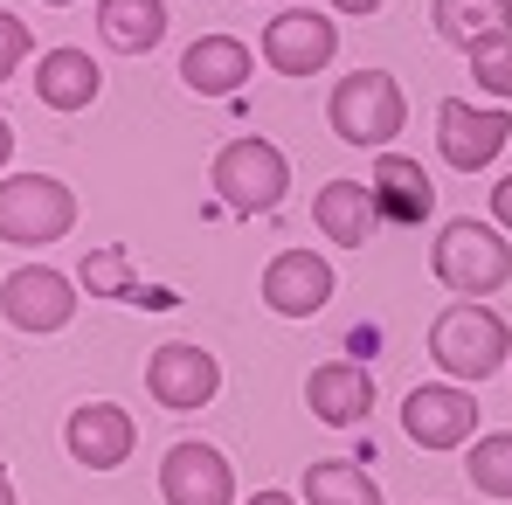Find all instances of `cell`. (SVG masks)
I'll list each match as a JSON object with an SVG mask.
<instances>
[{
  "mask_svg": "<svg viewBox=\"0 0 512 505\" xmlns=\"http://www.w3.org/2000/svg\"><path fill=\"white\" fill-rule=\"evenodd\" d=\"M429 360H436L450 381L478 388V381H492L512 360V326L485 298H457V305L436 312V326H429Z\"/></svg>",
  "mask_w": 512,
  "mask_h": 505,
  "instance_id": "1",
  "label": "cell"
},
{
  "mask_svg": "<svg viewBox=\"0 0 512 505\" xmlns=\"http://www.w3.org/2000/svg\"><path fill=\"white\" fill-rule=\"evenodd\" d=\"M429 270H436V284L457 291V298H492V291H506V277H512V243H506L499 222L457 215V222H443V236L429 243Z\"/></svg>",
  "mask_w": 512,
  "mask_h": 505,
  "instance_id": "2",
  "label": "cell"
},
{
  "mask_svg": "<svg viewBox=\"0 0 512 505\" xmlns=\"http://www.w3.org/2000/svg\"><path fill=\"white\" fill-rule=\"evenodd\" d=\"M326 125L340 132L346 146L388 153V139L409 125V97H402V84H395L388 70H353V77H340L333 97H326Z\"/></svg>",
  "mask_w": 512,
  "mask_h": 505,
  "instance_id": "3",
  "label": "cell"
},
{
  "mask_svg": "<svg viewBox=\"0 0 512 505\" xmlns=\"http://www.w3.org/2000/svg\"><path fill=\"white\" fill-rule=\"evenodd\" d=\"M70 229H77V194L56 173H14V180H0V243L42 250V243H63Z\"/></svg>",
  "mask_w": 512,
  "mask_h": 505,
  "instance_id": "4",
  "label": "cell"
},
{
  "mask_svg": "<svg viewBox=\"0 0 512 505\" xmlns=\"http://www.w3.org/2000/svg\"><path fill=\"white\" fill-rule=\"evenodd\" d=\"M215 194H222V208H236V215H270L284 194H291V160L263 139V132H243V139H229L222 153H215Z\"/></svg>",
  "mask_w": 512,
  "mask_h": 505,
  "instance_id": "5",
  "label": "cell"
},
{
  "mask_svg": "<svg viewBox=\"0 0 512 505\" xmlns=\"http://www.w3.org/2000/svg\"><path fill=\"white\" fill-rule=\"evenodd\" d=\"M402 436L423 450H471L478 443V402L464 381H423L402 395Z\"/></svg>",
  "mask_w": 512,
  "mask_h": 505,
  "instance_id": "6",
  "label": "cell"
},
{
  "mask_svg": "<svg viewBox=\"0 0 512 505\" xmlns=\"http://www.w3.org/2000/svg\"><path fill=\"white\" fill-rule=\"evenodd\" d=\"M256 56H263L277 77H319V70L340 56V28H333V14L284 7V14H270V21H263Z\"/></svg>",
  "mask_w": 512,
  "mask_h": 505,
  "instance_id": "7",
  "label": "cell"
},
{
  "mask_svg": "<svg viewBox=\"0 0 512 505\" xmlns=\"http://www.w3.org/2000/svg\"><path fill=\"white\" fill-rule=\"evenodd\" d=\"M436 146H443V167L485 173L512 146V118L499 111V104H464V97H443V104H436Z\"/></svg>",
  "mask_w": 512,
  "mask_h": 505,
  "instance_id": "8",
  "label": "cell"
},
{
  "mask_svg": "<svg viewBox=\"0 0 512 505\" xmlns=\"http://www.w3.org/2000/svg\"><path fill=\"white\" fill-rule=\"evenodd\" d=\"M0 312L14 333H63L77 319V284L49 263H21L0 277Z\"/></svg>",
  "mask_w": 512,
  "mask_h": 505,
  "instance_id": "9",
  "label": "cell"
},
{
  "mask_svg": "<svg viewBox=\"0 0 512 505\" xmlns=\"http://www.w3.org/2000/svg\"><path fill=\"white\" fill-rule=\"evenodd\" d=\"M146 395H153L160 409H173V416L208 409V402L222 395V367H215L208 346H194V339H167V346H153V360H146Z\"/></svg>",
  "mask_w": 512,
  "mask_h": 505,
  "instance_id": "10",
  "label": "cell"
},
{
  "mask_svg": "<svg viewBox=\"0 0 512 505\" xmlns=\"http://www.w3.org/2000/svg\"><path fill=\"white\" fill-rule=\"evenodd\" d=\"M63 443L84 471H118L132 450H139V422L125 402H77L63 422Z\"/></svg>",
  "mask_w": 512,
  "mask_h": 505,
  "instance_id": "11",
  "label": "cell"
},
{
  "mask_svg": "<svg viewBox=\"0 0 512 505\" xmlns=\"http://www.w3.org/2000/svg\"><path fill=\"white\" fill-rule=\"evenodd\" d=\"M263 305L277 319H312L333 305V263L319 250H277L263 263Z\"/></svg>",
  "mask_w": 512,
  "mask_h": 505,
  "instance_id": "12",
  "label": "cell"
},
{
  "mask_svg": "<svg viewBox=\"0 0 512 505\" xmlns=\"http://www.w3.org/2000/svg\"><path fill=\"white\" fill-rule=\"evenodd\" d=\"M160 499L167 505H236V471L215 443H173L160 457Z\"/></svg>",
  "mask_w": 512,
  "mask_h": 505,
  "instance_id": "13",
  "label": "cell"
},
{
  "mask_svg": "<svg viewBox=\"0 0 512 505\" xmlns=\"http://www.w3.org/2000/svg\"><path fill=\"white\" fill-rule=\"evenodd\" d=\"M305 409L326 422V429H360L374 416V381L360 360H326L305 374Z\"/></svg>",
  "mask_w": 512,
  "mask_h": 505,
  "instance_id": "14",
  "label": "cell"
},
{
  "mask_svg": "<svg viewBox=\"0 0 512 505\" xmlns=\"http://www.w3.org/2000/svg\"><path fill=\"white\" fill-rule=\"evenodd\" d=\"M367 187H374V208H381V222H402V229H416L436 215V180L423 173V160H409V153H374V173H367Z\"/></svg>",
  "mask_w": 512,
  "mask_h": 505,
  "instance_id": "15",
  "label": "cell"
},
{
  "mask_svg": "<svg viewBox=\"0 0 512 505\" xmlns=\"http://www.w3.org/2000/svg\"><path fill=\"white\" fill-rule=\"evenodd\" d=\"M180 84L194 90V97H236V90L250 84V42H236V35H194L180 49Z\"/></svg>",
  "mask_w": 512,
  "mask_h": 505,
  "instance_id": "16",
  "label": "cell"
},
{
  "mask_svg": "<svg viewBox=\"0 0 512 505\" xmlns=\"http://www.w3.org/2000/svg\"><path fill=\"white\" fill-rule=\"evenodd\" d=\"M312 222H319V236H333L340 250H360V243L381 229L374 187H367V180H326V187L312 194Z\"/></svg>",
  "mask_w": 512,
  "mask_h": 505,
  "instance_id": "17",
  "label": "cell"
},
{
  "mask_svg": "<svg viewBox=\"0 0 512 505\" xmlns=\"http://www.w3.org/2000/svg\"><path fill=\"white\" fill-rule=\"evenodd\" d=\"M97 90H104V70L84 49H49L42 70H35V97L49 111H84V104H97Z\"/></svg>",
  "mask_w": 512,
  "mask_h": 505,
  "instance_id": "18",
  "label": "cell"
},
{
  "mask_svg": "<svg viewBox=\"0 0 512 505\" xmlns=\"http://www.w3.org/2000/svg\"><path fill=\"white\" fill-rule=\"evenodd\" d=\"M97 35L118 56H146L167 35V0H97Z\"/></svg>",
  "mask_w": 512,
  "mask_h": 505,
  "instance_id": "19",
  "label": "cell"
},
{
  "mask_svg": "<svg viewBox=\"0 0 512 505\" xmlns=\"http://www.w3.org/2000/svg\"><path fill=\"white\" fill-rule=\"evenodd\" d=\"M429 21L450 49H471L485 35H512V0H429Z\"/></svg>",
  "mask_w": 512,
  "mask_h": 505,
  "instance_id": "20",
  "label": "cell"
},
{
  "mask_svg": "<svg viewBox=\"0 0 512 505\" xmlns=\"http://www.w3.org/2000/svg\"><path fill=\"white\" fill-rule=\"evenodd\" d=\"M305 505H381V485L346 457H319L305 471Z\"/></svg>",
  "mask_w": 512,
  "mask_h": 505,
  "instance_id": "21",
  "label": "cell"
},
{
  "mask_svg": "<svg viewBox=\"0 0 512 505\" xmlns=\"http://www.w3.org/2000/svg\"><path fill=\"white\" fill-rule=\"evenodd\" d=\"M464 471H471V492H485V499H512V429L478 436L471 457H464Z\"/></svg>",
  "mask_w": 512,
  "mask_h": 505,
  "instance_id": "22",
  "label": "cell"
},
{
  "mask_svg": "<svg viewBox=\"0 0 512 505\" xmlns=\"http://www.w3.org/2000/svg\"><path fill=\"white\" fill-rule=\"evenodd\" d=\"M464 56H471V77L492 90V97H512V35H485Z\"/></svg>",
  "mask_w": 512,
  "mask_h": 505,
  "instance_id": "23",
  "label": "cell"
},
{
  "mask_svg": "<svg viewBox=\"0 0 512 505\" xmlns=\"http://www.w3.org/2000/svg\"><path fill=\"white\" fill-rule=\"evenodd\" d=\"M84 291H97V298H139V277L125 270V250L84 256Z\"/></svg>",
  "mask_w": 512,
  "mask_h": 505,
  "instance_id": "24",
  "label": "cell"
},
{
  "mask_svg": "<svg viewBox=\"0 0 512 505\" xmlns=\"http://www.w3.org/2000/svg\"><path fill=\"white\" fill-rule=\"evenodd\" d=\"M21 63H28V21H21V14H0V84H7Z\"/></svg>",
  "mask_w": 512,
  "mask_h": 505,
  "instance_id": "25",
  "label": "cell"
},
{
  "mask_svg": "<svg viewBox=\"0 0 512 505\" xmlns=\"http://www.w3.org/2000/svg\"><path fill=\"white\" fill-rule=\"evenodd\" d=\"M492 222L512 236V173H506V180H492Z\"/></svg>",
  "mask_w": 512,
  "mask_h": 505,
  "instance_id": "26",
  "label": "cell"
},
{
  "mask_svg": "<svg viewBox=\"0 0 512 505\" xmlns=\"http://www.w3.org/2000/svg\"><path fill=\"white\" fill-rule=\"evenodd\" d=\"M326 7H333V14H381L388 0H326Z\"/></svg>",
  "mask_w": 512,
  "mask_h": 505,
  "instance_id": "27",
  "label": "cell"
},
{
  "mask_svg": "<svg viewBox=\"0 0 512 505\" xmlns=\"http://www.w3.org/2000/svg\"><path fill=\"white\" fill-rule=\"evenodd\" d=\"M7 160H14V125L0 118V173H7Z\"/></svg>",
  "mask_w": 512,
  "mask_h": 505,
  "instance_id": "28",
  "label": "cell"
},
{
  "mask_svg": "<svg viewBox=\"0 0 512 505\" xmlns=\"http://www.w3.org/2000/svg\"><path fill=\"white\" fill-rule=\"evenodd\" d=\"M250 505H298L291 492H250Z\"/></svg>",
  "mask_w": 512,
  "mask_h": 505,
  "instance_id": "29",
  "label": "cell"
},
{
  "mask_svg": "<svg viewBox=\"0 0 512 505\" xmlns=\"http://www.w3.org/2000/svg\"><path fill=\"white\" fill-rule=\"evenodd\" d=\"M0 505H14V485H7V471H0Z\"/></svg>",
  "mask_w": 512,
  "mask_h": 505,
  "instance_id": "30",
  "label": "cell"
},
{
  "mask_svg": "<svg viewBox=\"0 0 512 505\" xmlns=\"http://www.w3.org/2000/svg\"><path fill=\"white\" fill-rule=\"evenodd\" d=\"M49 7H70V0H49Z\"/></svg>",
  "mask_w": 512,
  "mask_h": 505,
  "instance_id": "31",
  "label": "cell"
}]
</instances>
